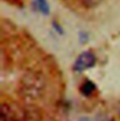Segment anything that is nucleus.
Here are the masks:
<instances>
[{"mask_svg":"<svg viewBox=\"0 0 120 121\" xmlns=\"http://www.w3.org/2000/svg\"><path fill=\"white\" fill-rule=\"evenodd\" d=\"M23 121H42V112L35 104L23 106Z\"/></svg>","mask_w":120,"mask_h":121,"instance_id":"20e7f679","label":"nucleus"},{"mask_svg":"<svg viewBox=\"0 0 120 121\" xmlns=\"http://www.w3.org/2000/svg\"><path fill=\"white\" fill-rule=\"evenodd\" d=\"M46 90V80L38 70H28L23 74L19 84V94L26 100L40 99Z\"/></svg>","mask_w":120,"mask_h":121,"instance_id":"f257e3e1","label":"nucleus"},{"mask_svg":"<svg viewBox=\"0 0 120 121\" xmlns=\"http://www.w3.org/2000/svg\"><path fill=\"white\" fill-rule=\"evenodd\" d=\"M80 121H89V119H87V118H82Z\"/></svg>","mask_w":120,"mask_h":121,"instance_id":"6e6552de","label":"nucleus"},{"mask_svg":"<svg viewBox=\"0 0 120 121\" xmlns=\"http://www.w3.org/2000/svg\"><path fill=\"white\" fill-rule=\"evenodd\" d=\"M100 2H101V0H82L83 5L88 9L97 7Z\"/></svg>","mask_w":120,"mask_h":121,"instance_id":"0eeeda50","label":"nucleus"},{"mask_svg":"<svg viewBox=\"0 0 120 121\" xmlns=\"http://www.w3.org/2000/svg\"><path fill=\"white\" fill-rule=\"evenodd\" d=\"M96 90V86L93 82H91L89 80L86 81L82 86H81V92L85 95V96H90L94 93V91Z\"/></svg>","mask_w":120,"mask_h":121,"instance_id":"39448f33","label":"nucleus"},{"mask_svg":"<svg viewBox=\"0 0 120 121\" xmlns=\"http://www.w3.org/2000/svg\"><path fill=\"white\" fill-rule=\"evenodd\" d=\"M110 121H115V120H110Z\"/></svg>","mask_w":120,"mask_h":121,"instance_id":"1a4fd4ad","label":"nucleus"},{"mask_svg":"<svg viewBox=\"0 0 120 121\" xmlns=\"http://www.w3.org/2000/svg\"><path fill=\"white\" fill-rule=\"evenodd\" d=\"M37 6L42 13L47 14L49 12V7H48L46 0H37Z\"/></svg>","mask_w":120,"mask_h":121,"instance_id":"423d86ee","label":"nucleus"},{"mask_svg":"<svg viewBox=\"0 0 120 121\" xmlns=\"http://www.w3.org/2000/svg\"><path fill=\"white\" fill-rule=\"evenodd\" d=\"M1 121H23V106L3 101L1 103Z\"/></svg>","mask_w":120,"mask_h":121,"instance_id":"f03ea898","label":"nucleus"},{"mask_svg":"<svg viewBox=\"0 0 120 121\" xmlns=\"http://www.w3.org/2000/svg\"><path fill=\"white\" fill-rule=\"evenodd\" d=\"M95 63H96L95 55L90 51H86L82 53L76 59L74 63V69L76 71H83L89 68H92L95 65Z\"/></svg>","mask_w":120,"mask_h":121,"instance_id":"7ed1b4c3","label":"nucleus"}]
</instances>
